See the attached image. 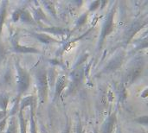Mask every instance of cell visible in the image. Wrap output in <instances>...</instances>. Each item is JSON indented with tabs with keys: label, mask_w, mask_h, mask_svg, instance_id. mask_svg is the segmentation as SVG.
<instances>
[{
	"label": "cell",
	"mask_w": 148,
	"mask_h": 133,
	"mask_svg": "<svg viewBox=\"0 0 148 133\" xmlns=\"http://www.w3.org/2000/svg\"><path fill=\"white\" fill-rule=\"evenodd\" d=\"M11 44H12V49L16 53H20V54H41V51L39 49H37V48H36L19 44L16 35H14L11 38Z\"/></svg>",
	"instance_id": "cell-7"
},
{
	"label": "cell",
	"mask_w": 148,
	"mask_h": 133,
	"mask_svg": "<svg viewBox=\"0 0 148 133\" xmlns=\"http://www.w3.org/2000/svg\"><path fill=\"white\" fill-rule=\"evenodd\" d=\"M41 3L44 5V8L47 10V11L55 19H57V15H56V7H55L54 2H51V1H42V2H41Z\"/></svg>",
	"instance_id": "cell-16"
},
{
	"label": "cell",
	"mask_w": 148,
	"mask_h": 133,
	"mask_svg": "<svg viewBox=\"0 0 148 133\" xmlns=\"http://www.w3.org/2000/svg\"><path fill=\"white\" fill-rule=\"evenodd\" d=\"M32 17L34 19V21H42V20H45L47 21V16L44 14V12L42 11L41 7H36L35 9H33L32 10Z\"/></svg>",
	"instance_id": "cell-14"
},
{
	"label": "cell",
	"mask_w": 148,
	"mask_h": 133,
	"mask_svg": "<svg viewBox=\"0 0 148 133\" xmlns=\"http://www.w3.org/2000/svg\"><path fill=\"white\" fill-rule=\"evenodd\" d=\"M147 21H135L132 24H130V26L127 28L125 35H124V40L126 43H128L133 38L134 36L145 26H147Z\"/></svg>",
	"instance_id": "cell-6"
},
{
	"label": "cell",
	"mask_w": 148,
	"mask_h": 133,
	"mask_svg": "<svg viewBox=\"0 0 148 133\" xmlns=\"http://www.w3.org/2000/svg\"><path fill=\"white\" fill-rule=\"evenodd\" d=\"M76 133H85V131L83 130L82 126L81 124H78L77 128H76Z\"/></svg>",
	"instance_id": "cell-30"
},
{
	"label": "cell",
	"mask_w": 148,
	"mask_h": 133,
	"mask_svg": "<svg viewBox=\"0 0 148 133\" xmlns=\"http://www.w3.org/2000/svg\"><path fill=\"white\" fill-rule=\"evenodd\" d=\"M148 117L146 115V116H142V117H140L138 119H135L136 122H138L139 124H141V125H147V122H148Z\"/></svg>",
	"instance_id": "cell-27"
},
{
	"label": "cell",
	"mask_w": 148,
	"mask_h": 133,
	"mask_svg": "<svg viewBox=\"0 0 148 133\" xmlns=\"http://www.w3.org/2000/svg\"><path fill=\"white\" fill-rule=\"evenodd\" d=\"M7 118V111H1L0 110V120Z\"/></svg>",
	"instance_id": "cell-29"
},
{
	"label": "cell",
	"mask_w": 148,
	"mask_h": 133,
	"mask_svg": "<svg viewBox=\"0 0 148 133\" xmlns=\"http://www.w3.org/2000/svg\"><path fill=\"white\" fill-rule=\"evenodd\" d=\"M115 10H116V5L114 4V6H112V8L110 9V10L108 11L103 23H102V28H101V31L100 34V37H99V42H98V49H101L103 42L106 39L107 36H108L114 29V14H115Z\"/></svg>",
	"instance_id": "cell-3"
},
{
	"label": "cell",
	"mask_w": 148,
	"mask_h": 133,
	"mask_svg": "<svg viewBox=\"0 0 148 133\" xmlns=\"http://www.w3.org/2000/svg\"><path fill=\"white\" fill-rule=\"evenodd\" d=\"M6 125H7V118H4L3 119L0 120V133L4 130Z\"/></svg>",
	"instance_id": "cell-28"
},
{
	"label": "cell",
	"mask_w": 148,
	"mask_h": 133,
	"mask_svg": "<svg viewBox=\"0 0 148 133\" xmlns=\"http://www.w3.org/2000/svg\"><path fill=\"white\" fill-rule=\"evenodd\" d=\"M68 85V80L65 75H61L57 78L56 82V89H55V99H58L62 93L63 90Z\"/></svg>",
	"instance_id": "cell-11"
},
{
	"label": "cell",
	"mask_w": 148,
	"mask_h": 133,
	"mask_svg": "<svg viewBox=\"0 0 148 133\" xmlns=\"http://www.w3.org/2000/svg\"><path fill=\"white\" fill-rule=\"evenodd\" d=\"M88 57V54H83V55H81V57H80V59L78 60V61L75 64V66H74V69L75 68H78L80 65H82L83 62H85L86 61H87V58Z\"/></svg>",
	"instance_id": "cell-24"
},
{
	"label": "cell",
	"mask_w": 148,
	"mask_h": 133,
	"mask_svg": "<svg viewBox=\"0 0 148 133\" xmlns=\"http://www.w3.org/2000/svg\"><path fill=\"white\" fill-rule=\"evenodd\" d=\"M36 88L38 92V100L41 104H43L48 100L49 93V83L47 70L44 66H39L35 73Z\"/></svg>",
	"instance_id": "cell-1"
},
{
	"label": "cell",
	"mask_w": 148,
	"mask_h": 133,
	"mask_svg": "<svg viewBox=\"0 0 148 133\" xmlns=\"http://www.w3.org/2000/svg\"><path fill=\"white\" fill-rule=\"evenodd\" d=\"M20 21L27 23H34V19L26 9H20Z\"/></svg>",
	"instance_id": "cell-15"
},
{
	"label": "cell",
	"mask_w": 148,
	"mask_h": 133,
	"mask_svg": "<svg viewBox=\"0 0 148 133\" xmlns=\"http://www.w3.org/2000/svg\"><path fill=\"white\" fill-rule=\"evenodd\" d=\"M9 102H10L9 95L6 93H1L0 94V109H1V111H7Z\"/></svg>",
	"instance_id": "cell-20"
},
{
	"label": "cell",
	"mask_w": 148,
	"mask_h": 133,
	"mask_svg": "<svg viewBox=\"0 0 148 133\" xmlns=\"http://www.w3.org/2000/svg\"><path fill=\"white\" fill-rule=\"evenodd\" d=\"M108 100H109V101H110V102L114 100V98H113V93H112V91H108Z\"/></svg>",
	"instance_id": "cell-31"
},
{
	"label": "cell",
	"mask_w": 148,
	"mask_h": 133,
	"mask_svg": "<svg viewBox=\"0 0 148 133\" xmlns=\"http://www.w3.org/2000/svg\"><path fill=\"white\" fill-rule=\"evenodd\" d=\"M127 98V93H126V87L124 85V83L121 84L120 87V100H124Z\"/></svg>",
	"instance_id": "cell-23"
},
{
	"label": "cell",
	"mask_w": 148,
	"mask_h": 133,
	"mask_svg": "<svg viewBox=\"0 0 148 133\" xmlns=\"http://www.w3.org/2000/svg\"><path fill=\"white\" fill-rule=\"evenodd\" d=\"M6 4H7V2L4 1L2 3L0 6V35L3 29V25L5 17H6Z\"/></svg>",
	"instance_id": "cell-19"
},
{
	"label": "cell",
	"mask_w": 148,
	"mask_h": 133,
	"mask_svg": "<svg viewBox=\"0 0 148 133\" xmlns=\"http://www.w3.org/2000/svg\"><path fill=\"white\" fill-rule=\"evenodd\" d=\"M6 133H18L17 131V124H16V119L15 116H10L8 123V127L6 130Z\"/></svg>",
	"instance_id": "cell-17"
},
{
	"label": "cell",
	"mask_w": 148,
	"mask_h": 133,
	"mask_svg": "<svg viewBox=\"0 0 148 133\" xmlns=\"http://www.w3.org/2000/svg\"><path fill=\"white\" fill-rule=\"evenodd\" d=\"M115 124H116V113H114L110 114L103 122L101 128V133H113Z\"/></svg>",
	"instance_id": "cell-9"
},
{
	"label": "cell",
	"mask_w": 148,
	"mask_h": 133,
	"mask_svg": "<svg viewBox=\"0 0 148 133\" xmlns=\"http://www.w3.org/2000/svg\"><path fill=\"white\" fill-rule=\"evenodd\" d=\"M15 68H16V88H17V99H21V96L24 94L30 85V77L29 73L23 68L18 61H15Z\"/></svg>",
	"instance_id": "cell-2"
},
{
	"label": "cell",
	"mask_w": 148,
	"mask_h": 133,
	"mask_svg": "<svg viewBox=\"0 0 148 133\" xmlns=\"http://www.w3.org/2000/svg\"><path fill=\"white\" fill-rule=\"evenodd\" d=\"M101 6V1H99V0H97V1H94V2H92V3H90V4H89V11H95V10H96L99 7Z\"/></svg>",
	"instance_id": "cell-25"
},
{
	"label": "cell",
	"mask_w": 148,
	"mask_h": 133,
	"mask_svg": "<svg viewBox=\"0 0 148 133\" xmlns=\"http://www.w3.org/2000/svg\"><path fill=\"white\" fill-rule=\"evenodd\" d=\"M84 76H85L84 67H78V68L73 69L72 73L70 74V77L72 80L71 83H72V86L74 88L78 87L82 84Z\"/></svg>",
	"instance_id": "cell-8"
},
{
	"label": "cell",
	"mask_w": 148,
	"mask_h": 133,
	"mask_svg": "<svg viewBox=\"0 0 148 133\" xmlns=\"http://www.w3.org/2000/svg\"><path fill=\"white\" fill-rule=\"evenodd\" d=\"M30 35L35 37L36 39H37L39 42H41L43 44H51V43H57L59 42L58 40H56V38L49 35L48 34L45 33H40V32H30Z\"/></svg>",
	"instance_id": "cell-10"
},
{
	"label": "cell",
	"mask_w": 148,
	"mask_h": 133,
	"mask_svg": "<svg viewBox=\"0 0 148 133\" xmlns=\"http://www.w3.org/2000/svg\"><path fill=\"white\" fill-rule=\"evenodd\" d=\"M94 133H98V132H97V130H95V132Z\"/></svg>",
	"instance_id": "cell-32"
},
{
	"label": "cell",
	"mask_w": 148,
	"mask_h": 133,
	"mask_svg": "<svg viewBox=\"0 0 148 133\" xmlns=\"http://www.w3.org/2000/svg\"><path fill=\"white\" fill-rule=\"evenodd\" d=\"M87 20H88V13H83L82 15H81L79 16V18L77 19L76 23H75L76 28L82 27V25H84L87 23Z\"/></svg>",
	"instance_id": "cell-22"
},
{
	"label": "cell",
	"mask_w": 148,
	"mask_h": 133,
	"mask_svg": "<svg viewBox=\"0 0 148 133\" xmlns=\"http://www.w3.org/2000/svg\"><path fill=\"white\" fill-rule=\"evenodd\" d=\"M18 121H19V132L20 133H27V125L24 119L23 111H18Z\"/></svg>",
	"instance_id": "cell-18"
},
{
	"label": "cell",
	"mask_w": 148,
	"mask_h": 133,
	"mask_svg": "<svg viewBox=\"0 0 148 133\" xmlns=\"http://www.w3.org/2000/svg\"><path fill=\"white\" fill-rule=\"evenodd\" d=\"M31 112H30V128L29 132L30 133H37L36 132V125L35 121V114H34V107H31Z\"/></svg>",
	"instance_id": "cell-21"
},
{
	"label": "cell",
	"mask_w": 148,
	"mask_h": 133,
	"mask_svg": "<svg viewBox=\"0 0 148 133\" xmlns=\"http://www.w3.org/2000/svg\"><path fill=\"white\" fill-rule=\"evenodd\" d=\"M145 68V60L143 57L136 58L132 65L130 66L126 76H125V82L126 84H132L136 81L142 74Z\"/></svg>",
	"instance_id": "cell-4"
},
{
	"label": "cell",
	"mask_w": 148,
	"mask_h": 133,
	"mask_svg": "<svg viewBox=\"0 0 148 133\" xmlns=\"http://www.w3.org/2000/svg\"><path fill=\"white\" fill-rule=\"evenodd\" d=\"M124 58H125V55L123 52L119 53L118 55H116L114 58H112L108 63L106 65V67L102 69L101 73L102 74H108V73H112V72H115L116 70H118L121 65L123 64L124 61Z\"/></svg>",
	"instance_id": "cell-5"
},
{
	"label": "cell",
	"mask_w": 148,
	"mask_h": 133,
	"mask_svg": "<svg viewBox=\"0 0 148 133\" xmlns=\"http://www.w3.org/2000/svg\"><path fill=\"white\" fill-rule=\"evenodd\" d=\"M36 105V98L32 95H29V96H25L23 99H20L19 100V109L18 111H23V109H25L26 107L29 106L31 107H35Z\"/></svg>",
	"instance_id": "cell-12"
},
{
	"label": "cell",
	"mask_w": 148,
	"mask_h": 133,
	"mask_svg": "<svg viewBox=\"0 0 148 133\" xmlns=\"http://www.w3.org/2000/svg\"><path fill=\"white\" fill-rule=\"evenodd\" d=\"M41 31L51 35H67V33L69 32V30L67 29L62 28V27H49V28H41L40 29Z\"/></svg>",
	"instance_id": "cell-13"
},
{
	"label": "cell",
	"mask_w": 148,
	"mask_h": 133,
	"mask_svg": "<svg viewBox=\"0 0 148 133\" xmlns=\"http://www.w3.org/2000/svg\"><path fill=\"white\" fill-rule=\"evenodd\" d=\"M11 18H12V21L13 22H18L20 20V9H16L13 13H12V16H11Z\"/></svg>",
	"instance_id": "cell-26"
},
{
	"label": "cell",
	"mask_w": 148,
	"mask_h": 133,
	"mask_svg": "<svg viewBox=\"0 0 148 133\" xmlns=\"http://www.w3.org/2000/svg\"><path fill=\"white\" fill-rule=\"evenodd\" d=\"M119 133H122V132H121V131H120V132H119Z\"/></svg>",
	"instance_id": "cell-33"
}]
</instances>
